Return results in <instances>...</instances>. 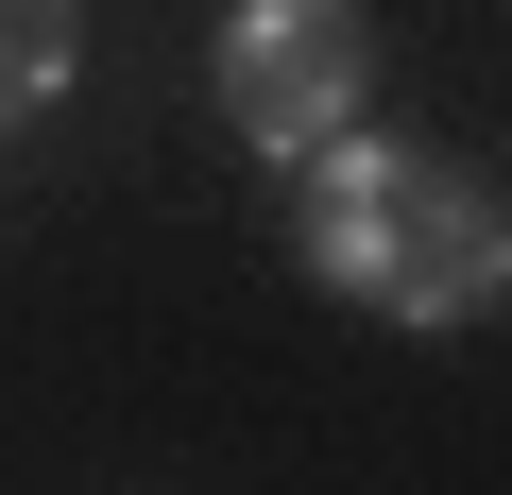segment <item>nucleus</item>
I'll use <instances>...</instances> for the list:
<instances>
[{"label":"nucleus","mask_w":512,"mask_h":495,"mask_svg":"<svg viewBox=\"0 0 512 495\" xmlns=\"http://www.w3.org/2000/svg\"><path fill=\"white\" fill-rule=\"evenodd\" d=\"M205 86H222V120L256 137V154H325V137H359V86H376V18L359 0H222V35H205Z\"/></svg>","instance_id":"nucleus-2"},{"label":"nucleus","mask_w":512,"mask_h":495,"mask_svg":"<svg viewBox=\"0 0 512 495\" xmlns=\"http://www.w3.org/2000/svg\"><path fill=\"white\" fill-rule=\"evenodd\" d=\"M69 69H86L69 0H0V137H35V120L69 103Z\"/></svg>","instance_id":"nucleus-3"},{"label":"nucleus","mask_w":512,"mask_h":495,"mask_svg":"<svg viewBox=\"0 0 512 495\" xmlns=\"http://www.w3.org/2000/svg\"><path fill=\"white\" fill-rule=\"evenodd\" d=\"M291 239L342 308H393V325H478L512 291V205H478L444 154H393V137H325Z\"/></svg>","instance_id":"nucleus-1"}]
</instances>
